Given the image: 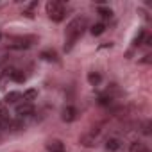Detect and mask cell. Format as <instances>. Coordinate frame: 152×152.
I'll use <instances>...</instances> for the list:
<instances>
[{"label":"cell","instance_id":"6da1fadb","mask_svg":"<svg viewBox=\"0 0 152 152\" xmlns=\"http://www.w3.org/2000/svg\"><path fill=\"white\" fill-rule=\"evenodd\" d=\"M88 27V20L84 16H77V18H73L68 25H66V31H64V50L70 52L75 43H77L81 39V36L84 34Z\"/></svg>","mask_w":152,"mask_h":152},{"label":"cell","instance_id":"7a4b0ae2","mask_svg":"<svg viewBox=\"0 0 152 152\" xmlns=\"http://www.w3.org/2000/svg\"><path fill=\"white\" fill-rule=\"evenodd\" d=\"M47 15L54 22H61L64 18V6L61 2H48L47 4Z\"/></svg>","mask_w":152,"mask_h":152},{"label":"cell","instance_id":"3957f363","mask_svg":"<svg viewBox=\"0 0 152 152\" xmlns=\"http://www.w3.org/2000/svg\"><path fill=\"white\" fill-rule=\"evenodd\" d=\"M11 125H13V120H11L9 113L6 109H0V131H7V129H11Z\"/></svg>","mask_w":152,"mask_h":152},{"label":"cell","instance_id":"277c9868","mask_svg":"<svg viewBox=\"0 0 152 152\" xmlns=\"http://www.w3.org/2000/svg\"><path fill=\"white\" fill-rule=\"evenodd\" d=\"M61 118H63V122H73L77 118V109L73 106H66L63 109V113H61Z\"/></svg>","mask_w":152,"mask_h":152},{"label":"cell","instance_id":"5b68a950","mask_svg":"<svg viewBox=\"0 0 152 152\" xmlns=\"http://www.w3.org/2000/svg\"><path fill=\"white\" fill-rule=\"evenodd\" d=\"M31 39H27V38H18V39H15L13 43H9V48H15V50H23V48H29L31 47V43H29Z\"/></svg>","mask_w":152,"mask_h":152},{"label":"cell","instance_id":"8992f818","mask_svg":"<svg viewBox=\"0 0 152 152\" xmlns=\"http://www.w3.org/2000/svg\"><path fill=\"white\" fill-rule=\"evenodd\" d=\"M6 75H7V79H11V81H15V83H23V81H25V73H23L22 70H16V68H15V70H9Z\"/></svg>","mask_w":152,"mask_h":152},{"label":"cell","instance_id":"52a82bcc","mask_svg":"<svg viewBox=\"0 0 152 152\" xmlns=\"http://www.w3.org/2000/svg\"><path fill=\"white\" fill-rule=\"evenodd\" d=\"M120 148H122V141L118 138H109L106 141V150L107 152H118Z\"/></svg>","mask_w":152,"mask_h":152},{"label":"cell","instance_id":"ba28073f","mask_svg":"<svg viewBox=\"0 0 152 152\" xmlns=\"http://www.w3.org/2000/svg\"><path fill=\"white\" fill-rule=\"evenodd\" d=\"M4 100H6V104H16L18 106L22 102V93L20 91H9Z\"/></svg>","mask_w":152,"mask_h":152},{"label":"cell","instance_id":"9c48e42d","mask_svg":"<svg viewBox=\"0 0 152 152\" xmlns=\"http://www.w3.org/2000/svg\"><path fill=\"white\" fill-rule=\"evenodd\" d=\"M47 148H48L50 152H64V145H63V141H59V140H52V141H48Z\"/></svg>","mask_w":152,"mask_h":152},{"label":"cell","instance_id":"30bf717a","mask_svg":"<svg viewBox=\"0 0 152 152\" xmlns=\"http://www.w3.org/2000/svg\"><path fill=\"white\" fill-rule=\"evenodd\" d=\"M88 83H90L91 86H99V84L102 83V75H100L99 72H90V73H88Z\"/></svg>","mask_w":152,"mask_h":152},{"label":"cell","instance_id":"8fae6325","mask_svg":"<svg viewBox=\"0 0 152 152\" xmlns=\"http://www.w3.org/2000/svg\"><path fill=\"white\" fill-rule=\"evenodd\" d=\"M36 99H38V91L36 90H27V91L22 93V102H31L32 104V100H36Z\"/></svg>","mask_w":152,"mask_h":152},{"label":"cell","instance_id":"7c38bea8","mask_svg":"<svg viewBox=\"0 0 152 152\" xmlns=\"http://www.w3.org/2000/svg\"><path fill=\"white\" fill-rule=\"evenodd\" d=\"M81 143L86 145V147H91V145L95 143V132H93V134H86V136H83V138H81Z\"/></svg>","mask_w":152,"mask_h":152},{"label":"cell","instance_id":"4fadbf2b","mask_svg":"<svg viewBox=\"0 0 152 152\" xmlns=\"http://www.w3.org/2000/svg\"><path fill=\"white\" fill-rule=\"evenodd\" d=\"M104 31H106V25H104V23H95V25L91 27V34H93V36H100Z\"/></svg>","mask_w":152,"mask_h":152},{"label":"cell","instance_id":"5bb4252c","mask_svg":"<svg viewBox=\"0 0 152 152\" xmlns=\"http://www.w3.org/2000/svg\"><path fill=\"white\" fill-rule=\"evenodd\" d=\"M41 57L45 61H57V54L56 52H50V50H43L41 52Z\"/></svg>","mask_w":152,"mask_h":152},{"label":"cell","instance_id":"9a60e30c","mask_svg":"<svg viewBox=\"0 0 152 152\" xmlns=\"http://www.w3.org/2000/svg\"><path fill=\"white\" fill-rule=\"evenodd\" d=\"M99 15H100L104 20H109V18L113 16V11H111L109 7H99Z\"/></svg>","mask_w":152,"mask_h":152},{"label":"cell","instance_id":"2e32d148","mask_svg":"<svg viewBox=\"0 0 152 152\" xmlns=\"http://www.w3.org/2000/svg\"><path fill=\"white\" fill-rule=\"evenodd\" d=\"M145 36H147V32H145V31H140V32H138V36L134 38L132 45H134V47H140V45H141V43L145 41Z\"/></svg>","mask_w":152,"mask_h":152},{"label":"cell","instance_id":"e0dca14e","mask_svg":"<svg viewBox=\"0 0 152 152\" xmlns=\"http://www.w3.org/2000/svg\"><path fill=\"white\" fill-rule=\"evenodd\" d=\"M131 150H132V152H148V150H147V148H145V147H143L141 143H134Z\"/></svg>","mask_w":152,"mask_h":152},{"label":"cell","instance_id":"ac0fdd59","mask_svg":"<svg viewBox=\"0 0 152 152\" xmlns=\"http://www.w3.org/2000/svg\"><path fill=\"white\" fill-rule=\"evenodd\" d=\"M111 100H113V99H111V95H109V97H106V95H104V97H100V99H99V104L107 106V104H111Z\"/></svg>","mask_w":152,"mask_h":152},{"label":"cell","instance_id":"d6986e66","mask_svg":"<svg viewBox=\"0 0 152 152\" xmlns=\"http://www.w3.org/2000/svg\"><path fill=\"white\" fill-rule=\"evenodd\" d=\"M7 81H9V79H7V75L4 73V75H2V77H0V90H4V84H6Z\"/></svg>","mask_w":152,"mask_h":152},{"label":"cell","instance_id":"ffe728a7","mask_svg":"<svg viewBox=\"0 0 152 152\" xmlns=\"http://www.w3.org/2000/svg\"><path fill=\"white\" fill-rule=\"evenodd\" d=\"M0 38H2V34H0Z\"/></svg>","mask_w":152,"mask_h":152}]
</instances>
